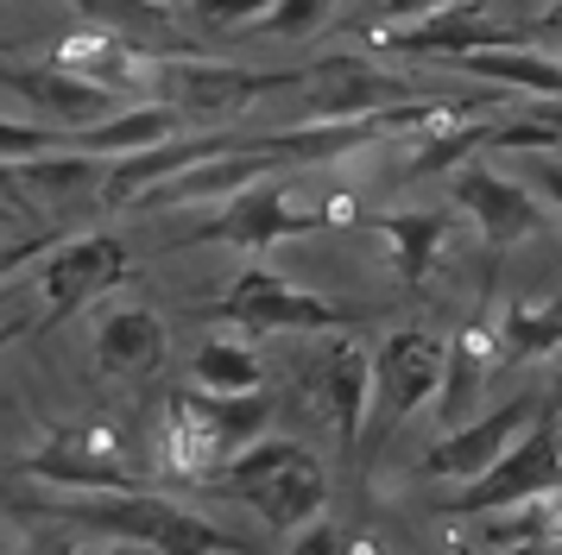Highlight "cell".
Wrapping results in <instances>:
<instances>
[{
    "instance_id": "2",
    "label": "cell",
    "mask_w": 562,
    "mask_h": 555,
    "mask_svg": "<svg viewBox=\"0 0 562 555\" xmlns=\"http://www.w3.org/2000/svg\"><path fill=\"white\" fill-rule=\"evenodd\" d=\"M52 511L64 518V524L95 530V536L153 543L158 555H254L222 524H209V518H196V511L158 499V492H146V486H133V492H57Z\"/></svg>"
},
{
    "instance_id": "11",
    "label": "cell",
    "mask_w": 562,
    "mask_h": 555,
    "mask_svg": "<svg viewBox=\"0 0 562 555\" xmlns=\"http://www.w3.org/2000/svg\"><path fill=\"white\" fill-rule=\"evenodd\" d=\"M537 410H543V398L537 392H518V398H506V404H493L486 417H468V423H456V429H442L436 435V449L417 461V474L424 479H474L481 467H493L499 454L525 435V429L537 423Z\"/></svg>"
},
{
    "instance_id": "22",
    "label": "cell",
    "mask_w": 562,
    "mask_h": 555,
    "mask_svg": "<svg viewBox=\"0 0 562 555\" xmlns=\"http://www.w3.org/2000/svg\"><path fill=\"white\" fill-rule=\"evenodd\" d=\"M468 76L481 82H499V89H518V95H550L562 101V57L550 50H525V45H499V50H468L456 57Z\"/></svg>"
},
{
    "instance_id": "33",
    "label": "cell",
    "mask_w": 562,
    "mask_h": 555,
    "mask_svg": "<svg viewBox=\"0 0 562 555\" xmlns=\"http://www.w3.org/2000/svg\"><path fill=\"white\" fill-rule=\"evenodd\" d=\"M13 555H82L77 543V524H64V530H38V536H26Z\"/></svg>"
},
{
    "instance_id": "35",
    "label": "cell",
    "mask_w": 562,
    "mask_h": 555,
    "mask_svg": "<svg viewBox=\"0 0 562 555\" xmlns=\"http://www.w3.org/2000/svg\"><path fill=\"white\" fill-rule=\"evenodd\" d=\"M32 328H38V316H26V309L13 303V291H0V348L20 341V335H32Z\"/></svg>"
},
{
    "instance_id": "27",
    "label": "cell",
    "mask_w": 562,
    "mask_h": 555,
    "mask_svg": "<svg viewBox=\"0 0 562 555\" xmlns=\"http://www.w3.org/2000/svg\"><path fill=\"white\" fill-rule=\"evenodd\" d=\"M82 13L121 38H153V32H171V7L165 0H77Z\"/></svg>"
},
{
    "instance_id": "3",
    "label": "cell",
    "mask_w": 562,
    "mask_h": 555,
    "mask_svg": "<svg viewBox=\"0 0 562 555\" xmlns=\"http://www.w3.org/2000/svg\"><path fill=\"white\" fill-rule=\"evenodd\" d=\"M272 429V398L266 392H171L165 398V423H158V449L165 467L183 479H209L234 449H247L254 435Z\"/></svg>"
},
{
    "instance_id": "5",
    "label": "cell",
    "mask_w": 562,
    "mask_h": 555,
    "mask_svg": "<svg viewBox=\"0 0 562 555\" xmlns=\"http://www.w3.org/2000/svg\"><path fill=\"white\" fill-rule=\"evenodd\" d=\"M442 360L449 348L436 341L430 328H392L380 348H367V423H360V449H380L398 435L405 417H417L442 385Z\"/></svg>"
},
{
    "instance_id": "38",
    "label": "cell",
    "mask_w": 562,
    "mask_h": 555,
    "mask_svg": "<svg viewBox=\"0 0 562 555\" xmlns=\"http://www.w3.org/2000/svg\"><path fill=\"white\" fill-rule=\"evenodd\" d=\"M0 202H7L13 215H26V196H20V183H13V165H0Z\"/></svg>"
},
{
    "instance_id": "15",
    "label": "cell",
    "mask_w": 562,
    "mask_h": 555,
    "mask_svg": "<svg viewBox=\"0 0 562 555\" xmlns=\"http://www.w3.org/2000/svg\"><path fill=\"white\" fill-rule=\"evenodd\" d=\"M222 146H234L222 126H196V133H171V139H158V146L146 151H121V158H108L102 171V208L108 215H121V208H139V196L146 190H158L165 177L190 171V165H203V158H215Z\"/></svg>"
},
{
    "instance_id": "41",
    "label": "cell",
    "mask_w": 562,
    "mask_h": 555,
    "mask_svg": "<svg viewBox=\"0 0 562 555\" xmlns=\"http://www.w3.org/2000/svg\"><path fill=\"white\" fill-rule=\"evenodd\" d=\"M7 227H13V208H7V202H0V234H7Z\"/></svg>"
},
{
    "instance_id": "19",
    "label": "cell",
    "mask_w": 562,
    "mask_h": 555,
    "mask_svg": "<svg viewBox=\"0 0 562 555\" xmlns=\"http://www.w3.org/2000/svg\"><path fill=\"white\" fill-rule=\"evenodd\" d=\"M367 227L392 247V272L405 284H424L449 227H456V208H392V215H367Z\"/></svg>"
},
{
    "instance_id": "23",
    "label": "cell",
    "mask_w": 562,
    "mask_h": 555,
    "mask_svg": "<svg viewBox=\"0 0 562 555\" xmlns=\"http://www.w3.org/2000/svg\"><path fill=\"white\" fill-rule=\"evenodd\" d=\"M557 348H562V303H537V297L506 303L499 335H493V360L499 366H525V360L557 353Z\"/></svg>"
},
{
    "instance_id": "13",
    "label": "cell",
    "mask_w": 562,
    "mask_h": 555,
    "mask_svg": "<svg viewBox=\"0 0 562 555\" xmlns=\"http://www.w3.org/2000/svg\"><path fill=\"white\" fill-rule=\"evenodd\" d=\"M20 474L45 479L52 492H133V486H146L95 429H57L52 442H38L20 461Z\"/></svg>"
},
{
    "instance_id": "16",
    "label": "cell",
    "mask_w": 562,
    "mask_h": 555,
    "mask_svg": "<svg viewBox=\"0 0 562 555\" xmlns=\"http://www.w3.org/2000/svg\"><path fill=\"white\" fill-rule=\"evenodd\" d=\"M449 177H456L449 183V202H456L461 215H474V227H481V240L493 252L518 247V240H531L537 227H543V208L531 202L525 183L486 171V165H456Z\"/></svg>"
},
{
    "instance_id": "18",
    "label": "cell",
    "mask_w": 562,
    "mask_h": 555,
    "mask_svg": "<svg viewBox=\"0 0 562 555\" xmlns=\"http://www.w3.org/2000/svg\"><path fill=\"white\" fill-rule=\"evenodd\" d=\"M165 348H171V328L158 309H114L102 328H95V360L102 373L114 378H139L165 366Z\"/></svg>"
},
{
    "instance_id": "6",
    "label": "cell",
    "mask_w": 562,
    "mask_h": 555,
    "mask_svg": "<svg viewBox=\"0 0 562 555\" xmlns=\"http://www.w3.org/2000/svg\"><path fill=\"white\" fill-rule=\"evenodd\" d=\"M215 316L234 322V328H247V335H335V328H355V316H348L341 303L316 297L304 284H291V278L272 272V265H247V272L222 291Z\"/></svg>"
},
{
    "instance_id": "25",
    "label": "cell",
    "mask_w": 562,
    "mask_h": 555,
    "mask_svg": "<svg viewBox=\"0 0 562 555\" xmlns=\"http://www.w3.org/2000/svg\"><path fill=\"white\" fill-rule=\"evenodd\" d=\"M481 385H486V360L481 348H474V335L468 341H456L449 348V360H442V385H436V417H442V429H456L474 417V398H481Z\"/></svg>"
},
{
    "instance_id": "17",
    "label": "cell",
    "mask_w": 562,
    "mask_h": 555,
    "mask_svg": "<svg viewBox=\"0 0 562 555\" xmlns=\"http://www.w3.org/2000/svg\"><path fill=\"white\" fill-rule=\"evenodd\" d=\"M304 392L316 398V410L335 423V442H341L348 461H355L360 423H367V348H360L348 328H335V341L310 360Z\"/></svg>"
},
{
    "instance_id": "28",
    "label": "cell",
    "mask_w": 562,
    "mask_h": 555,
    "mask_svg": "<svg viewBox=\"0 0 562 555\" xmlns=\"http://www.w3.org/2000/svg\"><path fill=\"white\" fill-rule=\"evenodd\" d=\"M329 13H335V0H272L259 13V32H272V38H310V32H323Z\"/></svg>"
},
{
    "instance_id": "21",
    "label": "cell",
    "mask_w": 562,
    "mask_h": 555,
    "mask_svg": "<svg viewBox=\"0 0 562 555\" xmlns=\"http://www.w3.org/2000/svg\"><path fill=\"white\" fill-rule=\"evenodd\" d=\"M183 133V121L165 107V101H139V107H114L108 121L82 126V133H64V146L77 151H95V158H121V151H146L158 139Z\"/></svg>"
},
{
    "instance_id": "37",
    "label": "cell",
    "mask_w": 562,
    "mask_h": 555,
    "mask_svg": "<svg viewBox=\"0 0 562 555\" xmlns=\"http://www.w3.org/2000/svg\"><path fill=\"white\" fill-rule=\"evenodd\" d=\"M537 190L557 202V215H562V165H537Z\"/></svg>"
},
{
    "instance_id": "26",
    "label": "cell",
    "mask_w": 562,
    "mask_h": 555,
    "mask_svg": "<svg viewBox=\"0 0 562 555\" xmlns=\"http://www.w3.org/2000/svg\"><path fill=\"white\" fill-rule=\"evenodd\" d=\"M486 126H493V121L449 114V126H442L436 139H424V146H417V158L405 165V177H411V183H424V177H442V171H456V165H468V158L486 146Z\"/></svg>"
},
{
    "instance_id": "20",
    "label": "cell",
    "mask_w": 562,
    "mask_h": 555,
    "mask_svg": "<svg viewBox=\"0 0 562 555\" xmlns=\"http://www.w3.org/2000/svg\"><path fill=\"white\" fill-rule=\"evenodd\" d=\"M102 171H108V158H95V151L52 146V151H38V158H20L13 165V183H20V196L89 202V196H102Z\"/></svg>"
},
{
    "instance_id": "36",
    "label": "cell",
    "mask_w": 562,
    "mask_h": 555,
    "mask_svg": "<svg viewBox=\"0 0 562 555\" xmlns=\"http://www.w3.org/2000/svg\"><path fill=\"white\" fill-rule=\"evenodd\" d=\"M461 555H562V543H512V550H468V543H456Z\"/></svg>"
},
{
    "instance_id": "12",
    "label": "cell",
    "mask_w": 562,
    "mask_h": 555,
    "mask_svg": "<svg viewBox=\"0 0 562 555\" xmlns=\"http://www.w3.org/2000/svg\"><path fill=\"white\" fill-rule=\"evenodd\" d=\"M0 89H13V95L32 107V121H52L57 133H82V126L108 121V114L121 107L114 89L77 76L70 64H57V57H38V64H13V70H0Z\"/></svg>"
},
{
    "instance_id": "40",
    "label": "cell",
    "mask_w": 562,
    "mask_h": 555,
    "mask_svg": "<svg viewBox=\"0 0 562 555\" xmlns=\"http://www.w3.org/2000/svg\"><path fill=\"white\" fill-rule=\"evenodd\" d=\"M543 404L562 417V348H557V366H550V398H543Z\"/></svg>"
},
{
    "instance_id": "39",
    "label": "cell",
    "mask_w": 562,
    "mask_h": 555,
    "mask_svg": "<svg viewBox=\"0 0 562 555\" xmlns=\"http://www.w3.org/2000/svg\"><path fill=\"white\" fill-rule=\"evenodd\" d=\"M82 555H158L153 543H121V536H108L102 550H82Z\"/></svg>"
},
{
    "instance_id": "34",
    "label": "cell",
    "mask_w": 562,
    "mask_h": 555,
    "mask_svg": "<svg viewBox=\"0 0 562 555\" xmlns=\"http://www.w3.org/2000/svg\"><path fill=\"white\" fill-rule=\"evenodd\" d=\"M525 38H537L550 57H562V0H550V7H543V13L525 25Z\"/></svg>"
},
{
    "instance_id": "29",
    "label": "cell",
    "mask_w": 562,
    "mask_h": 555,
    "mask_svg": "<svg viewBox=\"0 0 562 555\" xmlns=\"http://www.w3.org/2000/svg\"><path fill=\"white\" fill-rule=\"evenodd\" d=\"M64 146V133L52 121H20V114H0V165H20V158H38V151Z\"/></svg>"
},
{
    "instance_id": "9",
    "label": "cell",
    "mask_w": 562,
    "mask_h": 555,
    "mask_svg": "<svg viewBox=\"0 0 562 555\" xmlns=\"http://www.w3.org/2000/svg\"><path fill=\"white\" fill-rule=\"evenodd\" d=\"M329 222H335L329 208H304V202L284 196L279 183H247V190L222 196V215H209L203 227H190V234H183V240H171V247L215 240V247L266 252V247H279V240H297V234H323Z\"/></svg>"
},
{
    "instance_id": "1",
    "label": "cell",
    "mask_w": 562,
    "mask_h": 555,
    "mask_svg": "<svg viewBox=\"0 0 562 555\" xmlns=\"http://www.w3.org/2000/svg\"><path fill=\"white\" fill-rule=\"evenodd\" d=\"M203 486L234 492L240 505H254L259 524L284 530V536L304 530L310 518H323V505H329V474H323V461H316L304 442H291V435H254V442L234 449Z\"/></svg>"
},
{
    "instance_id": "24",
    "label": "cell",
    "mask_w": 562,
    "mask_h": 555,
    "mask_svg": "<svg viewBox=\"0 0 562 555\" xmlns=\"http://www.w3.org/2000/svg\"><path fill=\"white\" fill-rule=\"evenodd\" d=\"M190 385H203V392H259V353H254V341L209 335L203 348L190 353Z\"/></svg>"
},
{
    "instance_id": "4",
    "label": "cell",
    "mask_w": 562,
    "mask_h": 555,
    "mask_svg": "<svg viewBox=\"0 0 562 555\" xmlns=\"http://www.w3.org/2000/svg\"><path fill=\"white\" fill-rule=\"evenodd\" d=\"M304 70H247V64H215V57H153L146 64V89H153L183 126H222L259 95L297 89Z\"/></svg>"
},
{
    "instance_id": "7",
    "label": "cell",
    "mask_w": 562,
    "mask_h": 555,
    "mask_svg": "<svg viewBox=\"0 0 562 555\" xmlns=\"http://www.w3.org/2000/svg\"><path fill=\"white\" fill-rule=\"evenodd\" d=\"M562 479V442H557V410L543 404L537 423L512 442L493 467H481L474 479H461L456 499L442 505V518H481V511H499V505H525L537 492H550Z\"/></svg>"
},
{
    "instance_id": "31",
    "label": "cell",
    "mask_w": 562,
    "mask_h": 555,
    "mask_svg": "<svg viewBox=\"0 0 562 555\" xmlns=\"http://www.w3.org/2000/svg\"><path fill=\"white\" fill-rule=\"evenodd\" d=\"M284 555H341V530L329 518H310L304 530H291V550Z\"/></svg>"
},
{
    "instance_id": "42",
    "label": "cell",
    "mask_w": 562,
    "mask_h": 555,
    "mask_svg": "<svg viewBox=\"0 0 562 555\" xmlns=\"http://www.w3.org/2000/svg\"><path fill=\"white\" fill-rule=\"evenodd\" d=\"M557 442H562V417H557Z\"/></svg>"
},
{
    "instance_id": "10",
    "label": "cell",
    "mask_w": 562,
    "mask_h": 555,
    "mask_svg": "<svg viewBox=\"0 0 562 555\" xmlns=\"http://www.w3.org/2000/svg\"><path fill=\"white\" fill-rule=\"evenodd\" d=\"M297 95H304V121H360V114L405 107L411 82L380 70V64L360 57V50H329V57H316L304 70Z\"/></svg>"
},
{
    "instance_id": "8",
    "label": "cell",
    "mask_w": 562,
    "mask_h": 555,
    "mask_svg": "<svg viewBox=\"0 0 562 555\" xmlns=\"http://www.w3.org/2000/svg\"><path fill=\"white\" fill-rule=\"evenodd\" d=\"M127 247L114 234H70V240H52L38 272H32V291H38V328L70 322L82 303H95L102 291H114L127 278Z\"/></svg>"
},
{
    "instance_id": "32",
    "label": "cell",
    "mask_w": 562,
    "mask_h": 555,
    "mask_svg": "<svg viewBox=\"0 0 562 555\" xmlns=\"http://www.w3.org/2000/svg\"><path fill=\"white\" fill-rule=\"evenodd\" d=\"M436 7H449V0H367V13L380 25H411V20H424V13H436Z\"/></svg>"
},
{
    "instance_id": "30",
    "label": "cell",
    "mask_w": 562,
    "mask_h": 555,
    "mask_svg": "<svg viewBox=\"0 0 562 555\" xmlns=\"http://www.w3.org/2000/svg\"><path fill=\"white\" fill-rule=\"evenodd\" d=\"M272 0H190V20L209 25V32H234V25H259Z\"/></svg>"
},
{
    "instance_id": "14",
    "label": "cell",
    "mask_w": 562,
    "mask_h": 555,
    "mask_svg": "<svg viewBox=\"0 0 562 555\" xmlns=\"http://www.w3.org/2000/svg\"><path fill=\"white\" fill-rule=\"evenodd\" d=\"M385 50H405V57H468V50H499V45H525V25L493 20L481 0H449L411 25H385L380 32Z\"/></svg>"
}]
</instances>
